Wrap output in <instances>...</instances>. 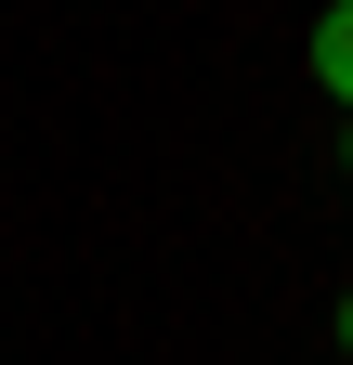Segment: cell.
<instances>
[{
    "instance_id": "obj_3",
    "label": "cell",
    "mask_w": 353,
    "mask_h": 365,
    "mask_svg": "<svg viewBox=\"0 0 353 365\" xmlns=\"http://www.w3.org/2000/svg\"><path fill=\"white\" fill-rule=\"evenodd\" d=\"M340 352H353V300H340Z\"/></svg>"
},
{
    "instance_id": "obj_2",
    "label": "cell",
    "mask_w": 353,
    "mask_h": 365,
    "mask_svg": "<svg viewBox=\"0 0 353 365\" xmlns=\"http://www.w3.org/2000/svg\"><path fill=\"white\" fill-rule=\"evenodd\" d=\"M340 170H353V118H340Z\"/></svg>"
},
{
    "instance_id": "obj_1",
    "label": "cell",
    "mask_w": 353,
    "mask_h": 365,
    "mask_svg": "<svg viewBox=\"0 0 353 365\" xmlns=\"http://www.w3.org/2000/svg\"><path fill=\"white\" fill-rule=\"evenodd\" d=\"M301 66H314V91H327V105H353V0H327V14H314Z\"/></svg>"
}]
</instances>
